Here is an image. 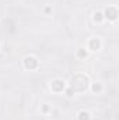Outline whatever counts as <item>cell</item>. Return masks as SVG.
<instances>
[{
  "label": "cell",
  "instance_id": "cell-1",
  "mask_svg": "<svg viewBox=\"0 0 119 120\" xmlns=\"http://www.w3.org/2000/svg\"><path fill=\"white\" fill-rule=\"evenodd\" d=\"M67 87H70L74 92H86L90 87V78L86 74L77 73V74L71 75Z\"/></svg>",
  "mask_w": 119,
  "mask_h": 120
},
{
  "label": "cell",
  "instance_id": "cell-2",
  "mask_svg": "<svg viewBox=\"0 0 119 120\" xmlns=\"http://www.w3.org/2000/svg\"><path fill=\"white\" fill-rule=\"evenodd\" d=\"M102 14H104V20H108V21H111V22H115L116 18H118V15H119L118 7H116V6H108V7L102 11Z\"/></svg>",
  "mask_w": 119,
  "mask_h": 120
},
{
  "label": "cell",
  "instance_id": "cell-3",
  "mask_svg": "<svg viewBox=\"0 0 119 120\" xmlns=\"http://www.w3.org/2000/svg\"><path fill=\"white\" fill-rule=\"evenodd\" d=\"M66 81L64 80H62V78H55V80H52L51 81V84H49V88L52 92H55V94H62L63 91L66 90Z\"/></svg>",
  "mask_w": 119,
  "mask_h": 120
},
{
  "label": "cell",
  "instance_id": "cell-4",
  "mask_svg": "<svg viewBox=\"0 0 119 120\" xmlns=\"http://www.w3.org/2000/svg\"><path fill=\"white\" fill-rule=\"evenodd\" d=\"M23 66H24V68L25 70H36L38 67H39V60L36 59L35 56H25L24 60H23Z\"/></svg>",
  "mask_w": 119,
  "mask_h": 120
},
{
  "label": "cell",
  "instance_id": "cell-5",
  "mask_svg": "<svg viewBox=\"0 0 119 120\" xmlns=\"http://www.w3.org/2000/svg\"><path fill=\"white\" fill-rule=\"evenodd\" d=\"M101 46H102V42L98 36H91L88 39V42H87V48L91 52H98L101 49Z\"/></svg>",
  "mask_w": 119,
  "mask_h": 120
},
{
  "label": "cell",
  "instance_id": "cell-6",
  "mask_svg": "<svg viewBox=\"0 0 119 120\" xmlns=\"http://www.w3.org/2000/svg\"><path fill=\"white\" fill-rule=\"evenodd\" d=\"M88 90L92 92V94H102L104 91V84L99 82V81H95V82H90Z\"/></svg>",
  "mask_w": 119,
  "mask_h": 120
},
{
  "label": "cell",
  "instance_id": "cell-7",
  "mask_svg": "<svg viewBox=\"0 0 119 120\" xmlns=\"http://www.w3.org/2000/svg\"><path fill=\"white\" fill-rule=\"evenodd\" d=\"M92 21L94 22H97V24H101L102 21H104V14H102V11H94L92 13Z\"/></svg>",
  "mask_w": 119,
  "mask_h": 120
},
{
  "label": "cell",
  "instance_id": "cell-8",
  "mask_svg": "<svg viewBox=\"0 0 119 120\" xmlns=\"http://www.w3.org/2000/svg\"><path fill=\"white\" fill-rule=\"evenodd\" d=\"M91 113L87 112V110H80L77 113V120H91Z\"/></svg>",
  "mask_w": 119,
  "mask_h": 120
},
{
  "label": "cell",
  "instance_id": "cell-9",
  "mask_svg": "<svg viewBox=\"0 0 119 120\" xmlns=\"http://www.w3.org/2000/svg\"><path fill=\"white\" fill-rule=\"evenodd\" d=\"M41 112H42L44 115H48L49 112H52V106H51L49 103H45V105H42V108H41Z\"/></svg>",
  "mask_w": 119,
  "mask_h": 120
},
{
  "label": "cell",
  "instance_id": "cell-10",
  "mask_svg": "<svg viewBox=\"0 0 119 120\" xmlns=\"http://www.w3.org/2000/svg\"><path fill=\"white\" fill-rule=\"evenodd\" d=\"M87 55H88V53H87L86 49H79V50H77V57H79V59H86Z\"/></svg>",
  "mask_w": 119,
  "mask_h": 120
},
{
  "label": "cell",
  "instance_id": "cell-11",
  "mask_svg": "<svg viewBox=\"0 0 119 120\" xmlns=\"http://www.w3.org/2000/svg\"><path fill=\"white\" fill-rule=\"evenodd\" d=\"M63 92L66 94V96H67V98H73V96H74V94H76V92L71 90L70 87H66V90L63 91Z\"/></svg>",
  "mask_w": 119,
  "mask_h": 120
},
{
  "label": "cell",
  "instance_id": "cell-12",
  "mask_svg": "<svg viewBox=\"0 0 119 120\" xmlns=\"http://www.w3.org/2000/svg\"><path fill=\"white\" fill-rule=\"evenodd\" d=\"M51 11H52V8H51V7H45V13H46V14H49Z\"/></svg>",
  "mask_w": 119,
  "mask_h": 120
}]
</instances>
